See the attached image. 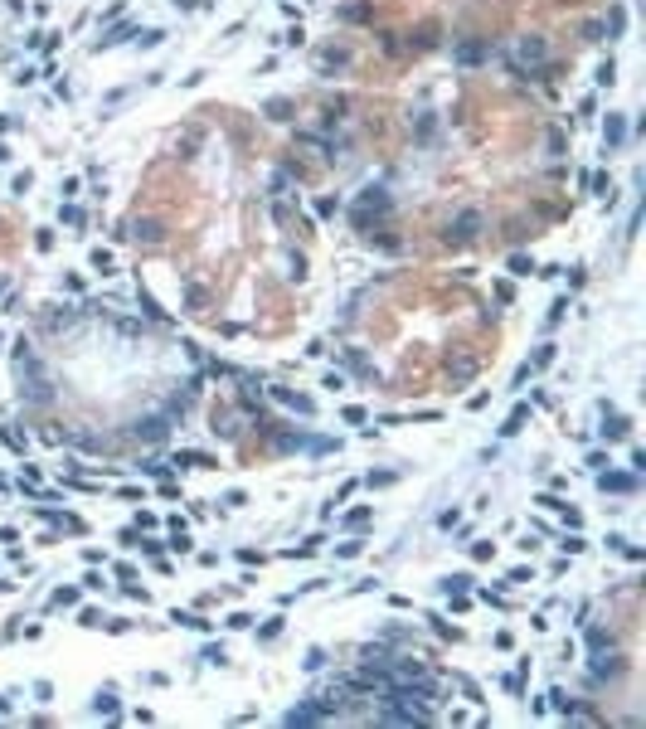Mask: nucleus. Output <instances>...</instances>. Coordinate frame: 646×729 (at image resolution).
Listing matches in <instances>:
<instances>
[{
	"mask_svg": "<svg viewBox=\"0 0 646 729\" xmlns=\"http://www.w3.org/2000/svg\"><path fill=\"white\" fill-rule=\"evenodd\" d=\"M520 423H525V408H515V413H510V423H506V428H501V433H506V438H510V433H520Z\"/></svg>",
	"mask_w": 646,
	"mask_h": 729,
	"instance_id": "2",
	"label": "nucleus"
},
{
	"mask_svg": "<svg viewBox=\"0 0 646 729\" xmlns=\"http://www.w3.org/2000/svg\"><path fill=\"white\" fill-rule=\"evenodd\" d=\"M631 476H602V492H627Z\"/></svg>",
	"mask_w": 646,
	"mask_h": 729,
	"instance_id": "1",
	"label": "nucleus"
}]
</instances>
